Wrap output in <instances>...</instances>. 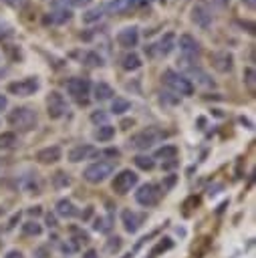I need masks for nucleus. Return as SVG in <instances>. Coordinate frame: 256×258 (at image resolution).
<instances>
[{
    "label": "nucleus",
    "instance_id": "1",
    "mask_svg": "<svg viewBox=\"0 0 256 258\" xmlns=\"http://www.w3.org/2000/svg\"><path fill=\"white\" fill-rule=\"evenodd\" d=\"M8 123L18 131H32L38 123V117L30 107H16L8 113Z\"/></svg>",
    "mask_w": 256,
    "mask_h": 258
},
{
    "label": "nucleus",
    "instance_id": "2",
    "mask_svg": "<svg viewBox=\"0 0 256 258\" xmlns=\"http://www.w3.org/2000/svg\"><path fill=\"white\" fill-rule=\"evenodd\" d=\"M167 133L165 131H161V129H157V127H147V129H141L139 133H135L131 139H129V143H131V147H135V149H147V147H151L153 143H157L159 139H163Z\"/></svg>",
    "mask_w": 256,
    "mask_h": 258
},
{
    "label": "nucleus",
    "instance_id": "3",
    "mask_svg": "<svg viewBox=\"0 0 256 258\" xmlns=\"http://www.w3.org/2000/svg\"><path fill=\"white\" fill-rule=\"evenodd\" d=\"M113 169H115V165L111 161H97V163H91L83 171V177L89 183H101V181H105L113 173Z\"/></svg>",
    "mask_w": 256,
    "mask_h": 258
},
{
    "label": "nucleus",
    "instance_id": "4",
    "mask_svg": "<svg viewBox=\"0 0 256 258\" xmlns=\"http://www.w3.org/2000/svg\"><path fill=\"white\" fill-rule=\"evenodd\" d=\"M163 83L169 87V89H173L175 93H179V95H191L194 93V85H191V81L189 79H185L183 75H179V73H175V71H165L163 73Z\"/></svg>",
    "mask_w": 256,
    "mask_h": 258
},
{
    "label": "nucleus",
    "instance_id": "5",
    "mask_svg": "<svg viewBox=\"0 0 256 258\" xmlns=\"http://www.w3.org/2000/svg\"><path fill=\"white\" fill-rule=\"evenodd\" d=\"M38 79L36 77H26L22 81H14V83H8L6 91L10 95H16V97H30L38 91Z\"/></svg>",
    "mask_w": 256,
    "mask_h": 258
},
{
    "label": "nucleus",
    "instance_id": "6",
    "mask_svg": "<svg viewBox=\"0 0 256 258\" xmlns=\"http://www.w3.org/2000/svg\"><path fill=\"white\" fill-rule=\"evenodd\" d=\"M69 111V105L65 101V97L58 91H50L46 97V113L50 119H60L65 113Z\"/></svg>",
    "mask_w": 256,
    "mask_h": 258
},
{
    "label": "nucleus",
    "instance_id": "7",
    "mask_svg": "<svg viewBox=\"0 0 256 258\" xmlns=\"http://www.w3.org/2000/svg\"><path fill=\"white\" fill-rule=\"evenodd\" d=\"M159 196H161V191H159V187H157L155 183H143V185L135 191V202H137L139 206L149 208V206H155V204L159 202Z\"/></svg>",
    "mask_w": 256,
    "mask_h": 258
},
{
    "label": "nucleus",
    "instance_id": "8",
    "mask_svg": "<svg viewBox=\"0 0 256 258\" xmlns=\"http://www.w3.org/2000/svg\"><path fill=\"white\" fill-rule=\"evenodd\" d=\"M137 183V173L135 171H131V169H123V171H119L117 175H115V179H113V191H117V194H127V191H131V187Z\"/></svg>",
    "mask_w": 256,
    "mask_h": 258
},
{
    "label": "nucleus",
    "instance_id": "9",
    "mask_svg": "<svg viewBox=\"0 0 256 258\" xmlns=\"http://www.w3.org/2000/svg\"><path fill=\"white\" fill-rule=\"evenodd\" d=\"M89 89H91V83L89 79H81V77H75L67 83V91L69 95H73L77 101L85 103L87 101V95H89Z\"/></svg>",
    "mask_w": 256,
    "mask_h": 258
},
{
    "label": "nucleus",
    "instance_id": "10",
    "mask_svg": "<svg viewBox=\"0 0 256 258\" xmlns=\"http://www.w3.org/2000/svg\"><path fill=\"white\" fill-rule=\"evenodd\" d=\"M173 42H175L173 32H167V34H165V36H161L155 44H149V48H145V50H147L151 56H165V54H169V52H171Z\"/></svg>",
    "mask_w": 256,
    "mask_h": 258
},
{
    "label": "nucleus",
    "instance_id": "11",
    "mask_svg": "<svg viewBox=\"0 0 256 258\" xmlns=\"http://www.w3.org/2000/svg\"><path fill=\"white\" fill-rule=\"evenodd\" d=\"M143 220H145V216H143V214H137V212H133V210H123V212H121L123 228H125L129 234H135V232L141 228Z\"/></svg>",
    "mask_w": 256,
    "mask_h": 258
},
{
    "label": "nucleus",
    "instance_id": "12",
    "mask_svg": "<svg viewBox=\"0 0 256 258\" xmlns=\"http://www.w3.org/2000/svg\"><path fill=\"white\" fill-rule=\"evenodd\" d=\"M117 42L121 46H125V48L135 46L139 42V30H137V26H125V28H121L117 32Z\"/></svg>",
    "mask_w": 256,
    "mask_h": 258
},
{
    "label": "nucleus",
    "instance_id": "13",
    "mask_svg": "<svg viewBox=\"0 0 256 258\" xmlns=\"http://www.w3.org/2000/svg\"><path fill=\"white\" fill-rule=\"evenodd\" d=\"M232 54L230 52H214L212 54V67L220 73H230L232 71Z\"/></svg>",
    "mask_w": 256,
    "mask_h": 258
},
{
    "label": "nucleus",
    "instance_id": "14",
    "mask_svg": "<svg viewBox=\"0 0 256 258\" xmlns=\"http://www.w3.org/2000/svg\"><path fill=\"white\" fill-rule=\"evenodd\" d=\"M191 20L200 26V28H208L212 24V14L208 12L206 6H194L191 8Z\"/></svg>",
    "mask_w": 256,
    "mask_h": 258
},
{
    "label": "nucleus",
    "instance_id": "15",
    "mask_svg": "<svg viewBox=\"0 0 256 258\" xmlns=\"http://www.w3.org/2000/svg\"><path fill=\"white\" fill-rule=\"evenodd\" d=\"M36 159H38L40 163H44V165L54 163V161H58V159H60V147H58V145L44 147V149H40V151L36 153Z\"/></svg>",
    "mask_w": 256,
    "mask_h": 258
},
{
    "label": "nucleus",
    "instance_id": "16",
    "mask_svg": "<svg viewBox=\"0 0 256 258\" xmlns=\"http://www.w3.org/2000/svg\"><path fill=\"white\" fill-rule=\"evenodd\" d=\"M179 48H181L185 54L196 56V54L200 52V42H198L191 34H181V36H179Z\"/></svg>",
    "mask_w": 256,
    "mask_h": 258
},
{
    "label": "nucleus",
    "instance_id": "17",
    "mask_svg": "<svg viewBox=\"0 0 256 258\" xmlns=\"http://www.w3.org/2000/svg\"><path fill=\"white\" fill-rule=\"evenodd\" d=\"M91 153H95L91 145H77V147H73V149L69 151V159H71L73 163H79V161L87 159Z\"/></svg>",
    "mask_w": 256,
    "mask_h": 258
},
{
    "label": "nucleus",
    "instance_id": "18",
    "mask_svg": "<svg viewBox=\"0 0 256 258\" xmlns=\"http://www.w3.org/2000/svg\"><path fill=\"white\" fill-rule=\"evenodd\" d=\"M56 214L62 218H73V216H77V208L71 200H60L56 204Z\"/></svg>",
    "mask_w": 256,
    "mask_h": 258
},
{
    "label": "nucleus",
    "instance_id": "19",
    "mask_svg": "<svg viewBox=\"0 0 256 258\" xmlns=\"http://www.w3.org/2000/svg\"><path fill=\"white\" fill-rule=\"evenodd\" d=\"M121 67H123L125 71H137V69L141 67V58H139L135 52H129V54H125V56L121 58Z\"/></svg>",
    "mask_w": 256,
    "mask_h": 258
},
{
    "label": "nucleus",
    "instance_id": "20",
    "mask_svg": "<svg viewBox=\"0 0 256 258\" xmlns=\"http://www.w3.org/2000/svg\"><path fill=\"white\" fill-rule=\"evenodd\" d=\"M139 0H113V2H109V10L111 12H125V10H129V8H133L135 4H137Z\"/></svg>",
    "mask_w": 256,
    "mask_h": 258
},
{
    "label": "nucleus",
    "instance_id": "21",
    "mask_svg": "<svg viewBox=\"0 0 256 258\" xmlns=\"http://www.w3.org/2000/svg\"><path fill=\"white\" fill-rule=\"evenodd\" d=\"M115 137V127H111V125H101L97 131H95V139L97 141H111Z\"/></svg>",
    "mask_w": 256,
    "mask_h": 258
},
{
    "label": "nucleus",
    "instance_id": "22",
    "mask_svg": "<svg viewBox=\"0 0 256 258\" xmlns=\"http://www.w3.org/2000/svg\"><path fill=\"white\" fill-rule=\"evenodd\" d=\"M95 97H97L99 101H107V99L113 97V89H111L107 83H97V87H95Z\"/></svg>",
    "mask_w": 256,
    "mask_h": 258
},
{
    "label": "nucleus",
    "instance_id": "23",
    "mask_svg": "<svg viewBox=\"0 0 256 258\" xmlns=\"http://www.w3.org/2000/svg\"><path fill=\"white\" fill-rule=\"evenodd\" d=\"M129 101L127 99H121V97H115L113 99V103H111V111L115 113V115H123L125 111H129Z\"/></svg>",
    "mask_w": 256,
    "mask_h": 258
},
{
    "label": "nucleus",
    "instance_id": "24",
    "mask_svg": "<svg viewBox=\"0 0 256 258\" xmlns=\"http://www.w3.org/2000/svg\"><path fill=\"white\" fill-rule=\"evenodd\" d=\"M175 155H177L175 145H163L155 151V157H159V159H175Z\"/></svg>",
    "mask_w": 256,
    "mask_h": 258
},
{
    "label": "nucleus",
    "instance_id": "25",
    "mask_svg": "<svg viewBox=\"0 0 256 258\" xmlns=\"http://www.w3.org/2000/svg\"><path fill=\"white\" fill-rule=\"evenodd\" d=\"M18 143V139H16V133H12V131H6V133H2L0 135V149H8V147H14Z\"/></svg>",
    "mask_w": 256,
    "mask_h": 258
},
{
    "label": "nucleus",
    "instance_id": "26",
    "mask_svg": "<svg viewBox=\"0 0 256 258\" xmlns=\"http://www.w3.org/2000/svg\"><path fill=\"white\" fill-rule=\"evenodd\" d=\"M133 161H135V165H137L139 169H145V171H149V169L155 167V161H153L151 157H147V155H137Z\"/></svg>",
    "mask_w": 256,
    "mask_h": 258
},
{
    "label": "nucleus",
    "instance_id": "27",
    "mask_svg": "<svg viewBox=\"0 0 256 258\" xmlns=\"http://www.w3.org/2000/svg\"><path fill=\"white\" fill-rule=\"evenodd\" d=\"M93 228H95L97 232H103V234H107V232L111 230V218H109V216L97 218V220H95V224H93Z\"/></svg>",
    "mask_w": 256,
    "mask_h": 258
},
{
    "label": "nucleus",
    "instance_id": "28",
    "mask_svg": "<svg viewBox=\"0 0 256 258\" xmlns=\"http://www.w3.org/2000/svg\"><path fill=\"white\" fill-rule=\"evenodd\" d=\"M171 246H173V242H171L169 238H163V240H161V242H159V244H157V246H155V248L151 250V254H149V256H151V258H157V256H159L161 252L169 250Z\"/></svg>",
    "mask_w": 256,
    "mask_h": 258
},
{
    "label": "nucleus",
    "instance_id": "29",
    "mask_svg": "<svg viewBox=\"0 0 256 258\" xmlns=\"http://www.w3.org/2000/svg\"><path fill=\"white\" fill-rule=\"evenodd\" d=\"M101 16H103V12H101V8H91V10H87L85 14H83V22H95V20H101Z\"/></svg>",
    "mask_w": 256,
    "mask_h": 258
},
{
    "label": "nucleus",
    "instance_id": "30",
    "mask_svg": "<svg viewBox=\"0 0 256 258\" xmlns=\"http://www.w3.org/2000/svg\"><path fill=\"white\" fill-rule=\"evenodd\" d=\"M22 232L28 234V236H38V234L42 232V228H40V224H36V222H26V224L22 226Z\"/></svg>",
    "mask_w": 256,
    "mask_h": 258
},
{
    "label": "nucleus",
    "instance_id": "31",
    "mask_svg": "<svg viewBox=\"0 0 256 258\" xmlns=\"http://www.w3.org/2000/svg\"><path fill=\"white\" fill-rule=\"evenodd\" d=\"M52 183H54V187H65V185L71 183V179H69L62 171H56V173L52 175Z\"/></svg>",
    "mask_w": 256,
    "mask_h": 258
},
{
    "label": "nucleus",
    "instance_id": "32",
    "mask_svg": "<svg viewBox=\"0 0 256 258\" xmlns=\"http://www.w3.org/2000/svg\"><path fill=\"white\" fill-rule=\"evenodd\" d=\"M244 81H246V85H248V89L252 91V89H254V69H252V67H248V69H244Z\"/></svg>",
    "mask_w": 256,
    "mask_h": 258
},
{
    "label": "nucleus",
    "instance_id": "33",
    "mask_svg": "<svg viewBox=\"0 0 256 258\" xmlns=\"http://www.w3.org/2000/svg\"><path fill=\"white\" fill-rule=\"evenodd\" d=\"M85 62H87L89 67H97V64H103V60H101V56H97L95 52H89V54L85 56Z\"/></svg>",
    "mask_w": 256,
    "mask_h": 258
},
{
    "label": "nucleus",
    "instance_id": "34",
    "mask_svg": "<svg viewBox=\"0 0 256 258\" xmlns=\"http://www.w3.org/2000/svg\"><path fill=\"white\" fill-rule=\"evenodd\" d=\"M119 248H121V238H117V236L111 238L109 244H107V250H109V252H117Z\"/></svg>",
    "mask_w": 256,
    "mask_h": 258
},
{
    "label": "nucleus",
    "instance_id": "35",
    "mask_svg": "<svg viewBox=\"0 0 256 258\" xmlns=\"http://www.w3.org/2000/svg\"><path fill=\"white\" fill-rule=\"evenodd\" d=\"M91 121H93V123H105V121H107V115L101 113V111H95V113L91 115Z\"/></svg>",
    "mask_w": 256,
    "mask_h": 258
},
{
    "label": "nucleus",
    "instance_id": "36",
    "mask_svg": "<svg viewBox=\"0 0 256 258\" xmlns=\"http://www.w3.org/2000/svg\"><path fill=\"white\" fill-rule=\"evenodd\" d=\"M8 34H12V30H10L6 24L0 22V38H4V36H8Z\"/></svg>",
    "mask_w": 256,
    "mask_h": 258
},
{
    "label": "nucleus",
    "instance_id": "37",
    "mask_svg": "<svg viewBox=\"0 0 256 258\" xmlns=\"http://www.w3.org/2000/svg\"><path fill=\"white\" fill-rule=\"evenodd\" d=\"M71 6H87L91 0H67Z\"/></svg>",
    "mask_w": 256,
    "mask_h": 258
},
{
    "label": "nucleus",
    "instance_id": "38",
    "mask_svg": "<svg viewBox=\"0 0 256 258\" xmlns=\"http://www.w3.org/2000/svg\"><path fill=\"white\" fill-rule=\"evenodd\" d=\"M4 4H8V6H20L22 4V0H2Z\"/></svg>",
    "mask_w": 256,
    "mask_h": 258
},
{
    "label": "nucleus",
    "instance_id": "39",
    "mask_svg": "<svg viewBox=\"0 0 256 258\" xmlns=\"http://www.w3.org/2000/svg\"><path fill=\"white\" fill-rule=\"evenodd\" d=\"M6 258H22V254H20V252H16V250H10V252L6 254Z\"/></svg>",
    "mask_w": 256,
    "mask_h": 258
},
{
    "label": "nucleus",
    "instance_id": "40",
    "mask_svg": "<svg viewBox=\"0 0 256 258\" xmlns=\"http://www.w3.org/2000/svg\"><path fill=\"white\" fill-rule=\"evenodd\" d=\"M46 222H48V226H50V228H54V226H56V220H54V216H50V214L46 216Z\"/></svg>",
    "mask_w": 256,
    "mask_h": 258
},
{
    "label": "nucleus",
    "instance_id": "41",
    "mask_svg": "<svg viewBox=\"0 0 256 258\" xmlns=\"http://www.w3.org/2000/svg\"><path fill=\"white\" fill-rule=\"evenodd\" d=\"M83 258H97V252H95V250H89V252H87Z\"/></svg>",
    "mask_w": 256,
    "mask_h": 258
},
{
    "label": "nucleus",
    "instance_id": "42",
    "mask_svg": "<svg viewBox=\"0 0 256 258\" xmlns=\"http://www.w3.org/2000/svg\"><path fill=\"white\" fill-rule=\"evenodd\" d=\"M4 107H6V97H4V95H0V111H2Z\"/></svg>",
    "mask_w": 256,
    "mask_h": 258
},
{
    "label": "nucleus",
    "instance_id": "43",
    "mask_svg": "<svg viewBox=\"0 0 256 258\" xmlns=\"http://www.w3.org/2000/svg\"><path fill=\"white\" fill-rule=\"evenodd\" d=\"M242 2H246L248 8H254V0H242Z\"/></svg>",
    "mask_w": 256,
    "mask_h": 258
},
{
    "label": "nucleus",
    "instance_id": "44",
    "mask_svg": "<svg viewBox=\"0 0 256 258\" xmlns=\"http://www.w3.org/2000/svg\"><path fill=\"white\" fill-rule=\"evenodd\" d=\"M216 2H218V4H222V6H224V4H228V2H230V0H216Z\"/></svg>",
    "mask_w": 256,
    "mask_h": 258
}]
</instances>
